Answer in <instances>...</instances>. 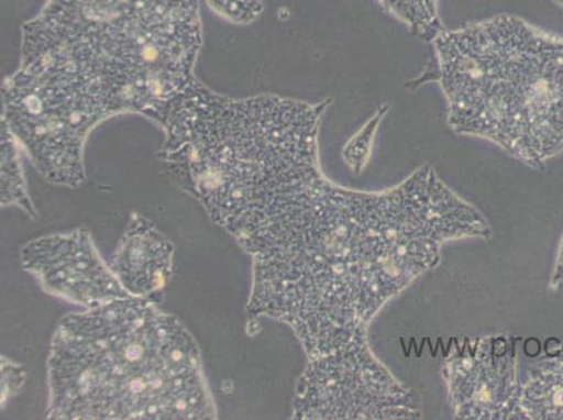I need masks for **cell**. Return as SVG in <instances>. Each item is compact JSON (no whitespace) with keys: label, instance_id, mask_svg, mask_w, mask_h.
<instances>
[{"label":"cell","instance_id":"3957f363","mask_svg":"<svg viewBox=\"0 0 563 420\" xmlns=\"http://www.w3.org/2000/svg\"><path fill=\"white\" fill-rule=\"evenodd\" d=\"M47 386L48 419L218 418L191 332L153 301L132 296L58 322Z\"/></svg>","mask_w":563,"mask_h":420},{"label":"cell","instance_id":"5b68a950","mask_svg":"<svg viewBox=\"0 0 563 420\" xmlns=\"http://www.w3.org/2000/svg\"><path fill=\"white\" fill-rule=\"evenodd\" d=\"M431 47L453 132L536 170L563 153V35L500 13L444 29Z\"/></svg>","mask_w":563,"mask_h":420},{"label":"cell","instance_id":"277c9868","mask_svg":"<svg viewBox=\"0 0 563 420\" xmlns=\"http://www.w3.org/2000/svg\"><path fill=\"white\" fill-rule=\"evenodd\" d=\"M199 0H47L20 60L64 76L110 117L151 118L196 80Z\"/></svg>","mask_w":563,"mask_h":420},{"label":"cell","instance_id":"4fadbf2b","mask_svg":"<svg viewBox=\"0 0 563 420\" xmlns=\"http://www.w3.org/2000/svg\"><path fill=\"white\" fill-rule=\"evenodd\" d=\"M390 110L391 106L387 104V102L378 106L373 115L366 121V124L342 148V158H344L347 167H351V170L357 174V176L365 170L368 162H371L378 130H380L384 118L387 117Z\"/></svg>","mask_w":563,"mask_h":420},{"label":"cell","instance_id":"8fae6325","mask_svg":"<svg viewBox=\"0 0 563 420\" xmlns=\"http://www.w3.org/2000/svg\"><path fill=\"white\" fill-rule=\"evenodd\" d=\"M376 2L380 4L384 12L407 25L409 32L429 44L446 29L440 18L439 0H376Z\"/></svg>","mask_w":563,"mask_h":420},{"label":"cell","instance_id":"30bf717a","mask_svg":"<svg viewBox=\"0 0 563 420\" xmlns=\"http://www.w3.org/2000/svg\"><path fill=\"white\" fill-rule=\"evenodd\" d=\"M525 419L563 420V355L541 361L520 378Z\"/></svg>","mask_w":563,"mask_h":420},{"label":"cell","instance_id":"2e32d148","mask_svg":"<svg viewBox=\"0 0 563 420\" xmlns=\"http://www.w3.org/2000/svg\"><path fill=\"white\" fill-rule=\"evenodd\" d=\"M563 286V239L560 245V250H558L556 259L554 264V270H552L551 276V288L560 289Z\"/></svg>","mask_w":563,"mask_h":420},{"label":"cell","instance_id":"5bb4252c","mask_svg":"<svg viewBox=\"0 0 563 420\" xmlns=\"http://www.w3.org/2000/svg\"><path fill=\"white\" fill-rule=\"evenodd\" d=\"M209 9L234 24L254 23L264 12L261 0H207Z\"/></svg>","mask_w":563,"mask_h":420},{"label":"cell","instance_id":"7a4b0ae2","mask_svg":"<svg viewBox=\"0 0 563 420\" xmlns=\"http://www.w3.org/2000/svg\"><path fill=\"white\" fill-rule=\"evenodd\" d=\"M330 104L278 95L235 100L196 79L151 120L165 131L158 156L174 181L239 242L276 195L319 166Z\"/></svg>","mask_w":563,"mask_h":420},{"label":"cell","instance_id":"6da1fadb","mask_svg":"<svg viewBox=\"0 0 563 420\" xmlns=\"http://www.w3.org/2000/svg\"><path fill=\"white\" fill-rule=\"evenodd\" d=\"M489 237L488 220L431 166L362 192L319 164L239 240L253 266L247 311L288 325L307 357H319L367 335L384 306L437 268L444 244Z\"/></svg>","mask_w":563,"mask_h":420},{"label":"cell","instance_id":"ba28073f","mask_svg":"<svg viewBox=\"0 0 563 420\" xmlns=\"http://www.w3.org/2000/svg\"><path fill=\"white\" fill-rule=\"evenodd\" d=\"M20 259L47 294L85 310L130 297L85 229L34 239Z\"/></svg>","mask_w":563,"mask_h":420},{"label":"cell","instance_id":"8992f818","mask_svg":"<svg viewBox=\"0 0 563 420\" xmlns=\"http://www.w3.org/2000/svg\"><path fill=\"white\" fill-rule=\"evenodd\" d=\"M422 417L412 389L372 352L367 335L309 358L295 389L294 419L396 420Z\"/></svg>","mask_w":563,"mask_h":420},{"label":"cell","instance_id":"52a82bcc","mask_svg":"<svg viewBox=\"0 0 563 420\" xmlns=\"http://www.w3.org/2000/svg\"><path fill=\"white\" fill-rule=\"evenodd\" d=\"M519 338L508 334L455 341L443 365L453 417L525 419L520 408Z\"/></svg>","mask_w":563,"mask_h":420},{"label":"cell","instance_id":"9a60e30c","mask_svg":"<svg viewBox=\"0 0 563 420\" xmlns=\"http://www.w3.org/2000/svg\"><path fill=\"white\" fill-rule=\"evenodd\" d=\"M27 371L2 356V408L24 387Z\"/></svg>","mask_w":563,"mask_h":420},{"label":"cell","instance_id":"9c48e42d","mask_svg":"<svg viewBox=\"0 0 563 420\" xmlns=\"http://www.w3.org/2000/svg\"><path fill=\"white\" fill-rule=\"evenodd\" d=\"M174 244L150 219L132 213L110 268L126 294L157 303L173 276Z\"/></svg>","mask_w":563,"mask_h":420},{"label":"cell","instance_id":"7c38bea8","mask_svg":"<svg viewBox=\"0 0 563 420\" xmlns=\"http://www.w3.org/2000/svg\"><path fill=\"white\" fill-rule=\"evenodd\" d=\"M19 143L2 122V207H19L35 217L32 199L25 187L23 168L19 158Z\"/></svg>","mask_w":563,"mask_h":420},{"label":"cell","instance_id":"e0dca14e","mask_svg":"<svg viewBox=\"0 0 563 420\" xmlns=\"http://www.w3.org/2000/svg\"><path fill=\"white\" fill-rule=\"evenodd\" d=\"M554 2L558 4V7H561V9H563V0H554Z\"/></svg>","mask_w":563,"mask_h":420}]
</instances>
